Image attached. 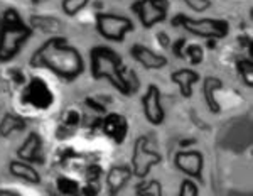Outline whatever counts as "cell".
<instances>
[{"instance_id": "18", "label": "cell", "mask_w": 253, "mask_h": 196, "mask_svg": "<svg viewBox=\"0 0 253 196\" xmlns=\"http://www.w3.org/2000/svg\"><path fill=\"white\" fill-rule=\"evenodd\" d=\"M26 127L24 120L19 115H14V113H5L3 118L0 120V136L2 137H9L14 132H19Z\"/></svg>"}, {"instance_id": "5", "label": "cell", "mask_w": 253, "mask_h": 196, "mask_svg": "<svg viewBox=\"0 0 253 196\" xmlns=\"http://www.w3.org/2000/svg\"><path fill=\"white\" fill-rule=\"evenodd\" d=\"M95 24L98 34L110 43H124L126 36L135 31L132 19L115 12H96Z\"/></svg>"}, {"instance_id": "2", "label": "cell", "mask_w": 253, "mask_h": 196, "mask_svg": "<svg viewBox=\"0 0 253 196\" xmlns=\"http://www.w3.org/2000/svg\"><path fill=\"white\" fill-rule=\"evenodd\" d=\"M89 73L95 80H105L122 95L130 97L137 88L126 78L124 59L113 48L100 44L89 49Z\"/></svg>"}, {"instance_id": "6", "label": "cell", "mask_w": 253, "mask_h": 196, "mask_svg": "<svg viewBox=\"0 0 253 196\" xmlns=\"http://www.w3.org/2000/svg\"><path fill=\"white\" fill-rule=\"evenodd\" d=\"M132 174L140 179H145L150 174V171L162 162V156L157 152L150 144L147 136H138L133 142L132 150Z\"/></svg>"}, {"instance_id": "20", "label": "cell", "mask_w": 253, "mask_h": 196, "mask_svg": "<svg viewBox=\"0 0 253 196\" xmlns=\"http://www.w3.org/2000/svg\"><path fill=\"white\" fill-rule=\"evenodd\" d=\"M236 69H238L240 78L248 88L253 87V61L252 59H240L236 63Z\"/></svg>"}, {"instance_id": "13", "label": "cell", "mask_w": 253, "mask_h": 196, "mask_svg": "<svg viewBox=\"0 0 253 196\" xmlns=\"http://www.w3.org/2000/svg\"><path fill=\"white\" fill-rule=\"evenodd\" d=\"M132 167L130 166H112L107 174V188L110 195H118L124 188L128 185L132 178Z\"/></svg>"}, {"instance_id": "1", "label": "cell", "mask_w": 253, "mask_h": 196, "mask_svg": "<svg viewBox=\"0 0 253 196\" xmlns=\"http://www.w3.org/2000/svg\"><path fill=\"white\" fill-rule=\"evenodd\" d=\"M29 64L34 69H46L68 83L75 81L84 71V59L80 49L69 44L63 36H52L44 41L32 52Z\"/></svg>"}, {"instance_id": "10", "label": "cell", "mask_w": 253, "mask_h": 196, "mask_svg": "<svg viewBox=\"0 0 253 196\" xmlns=\"http://www.w3.org/2000/svg\"><path fill=\"white\" fill-rule=\"evenodd\" d=\"M130 56H132L142 68L150 69V71H157V69L166 68L167 63H169V59H167L164 54H159L154 49L147 48L144 44H138V43H135L130 48Z\"/></svg>"}, {"instance_id": "17", "label": "cell", "mask_w": 253, "mask_h": 196, "mask_svg": "<svg viewBox=\"0 0 253 196\" xmlns=\"http://www.w3.org/2000/svg\"><path fill=\"white\" fill-rule=\"evenodd\" d=\"M103 130L107 136L117 139V141H124L125 132H126L125 118L120 115H110L107 120H105Z\"/></svg>"}, {"instance_id": "7", "label": "cell", "mask_w": 253, "mask_h": 196, "mask_svg": "<svg viewBox=\"0 0 253 196\" xmlns=\"http://www.w3.org/2000/svg\"><path fill=\"white\" fill-rule=\"evenodd\" d=\"M130 10L137 15L144 29H152L157 24L166 22L169 12V0H135Z\"/></svg>"}, {"instance_id": "22", "label": "cell", "mask_w": 253, "mask_h": 196, "mask_svg": "<svg viewBox=\"0 0 253 196\" xmlns=\"http://www.w3.org/2000/svg\"><path fill=\"white\" fill-rule=\"evenodd\" d=\"M198 185L194 183L193 178H186L181 181V186H179L177 195L179 196H198Z\"/></svg>"}, {"instance_id": "8", "label": "cell", "mask_w": 253, "mask_h": 196, "mask_svg": "<svg viewBox=\"0 0 253 196\" xmlns=\"http://www.w3.org/2000/svg\"><path fill=\"white\" fill-rule=\"evenodd\" d=\"M142 110H144V117L150 125L157 127V125L164 124L166 120V110L162 105V93L157 85H149L145 93L142 95Z\"/></svg>"}, {"instance_id": "11", "label": "cell", "mask_w": 253, "mask_h": 196, "mask_svg": "<svg viewBox=\"0 0 253 196\" xmlns=\"http://www.w3.org/2000/svg\"><path fill=\"white\" fill-rule=\"evenodd\" d=\"M42 139L38 132H29L26 141L17 149V157L31 164H41L42 162Z\"/></svg>"}, {"instance_id": "24", "label": "cell", "mask_w": 253, "mask_h": 196, "mask_svg": "<svg viewBox=\"0 0 253 196\" xmlns=\"http://www.w3.org/2000/svg\"><path fill=\"white\" fill-rule=\"evenodd\" d=\"M0 196H19V193L14 190H0Z\"/></svg>"}, {"instance_id": "15", "label": "cell", "mask_w": 253, "mask_h": 196, "mask_svg": "<svg viewBox=\"0 0 253 196\" xmlns=\"http://www.w3.org/2000/svg\"><path fill=\"white\" fill-rule=\"evenodd\" d=\"M223 88V81L216 76H206L203 80V98H205L208 108L213 113H219L221 112V105H219L218 98H216V93Z\"/></svg>"}, {"instance_id": "12", "label": "cell", "mask_w": 253, "mask_h": 196, "mask_svg": "<svg viewBox=\"0 0 253 196\" xmlns=\"http://www.w3.org/2000/svg\"><path fill=\"white\" fill-rule=\"evenodd\" d=\"M199 80H201V76H199V73L193 68H181L170 73V81H172L174 85H177L182 98L193 97V88Z\"/></svg>"}, {"instance_id": "19", "label": "cell", "mask_w": 253, "mask_h": 196, "mask_svg": "<svg viewBox=\"0 0 253 196\" xmlns=\"http://www.w3.org/2000/svg\"><path fill=\"white\" fill-rule=\"evenodd\" d=\"M162 193H164V188H162L161 181H157V179L144 181L135 190V195L138 196H162Z\"/></svg>"}, {"instance_id": "23", "label": "cell", "mask_w": 253, "mask_h": 196, "mask_svg": "<svg viewBox=\"0 0 253 196\" xmlns=\"http://www.w3.org/2000/svg\"><path fill=\"white\" fill-rule=\"evenodd\" d=\"M181 2L193 12H206L211 7V0H181Z\"/></svg>"}, {"instance_id": "25", "label": "cell", "mask_w": 253, "mask_h": 196, "mask_svg": "<svg viewBox=\"0 0 253 196\" xmlns=\"http://www.w3.org/2000/svg\"><path fill=\"white\" fill-rule=\"evenodd\" d=\"M32 2H34V3H39V2H42V0H32Z\"/></svg>"}, {"instance_id": "9", "label": "cell", "mask_w": 253, "mask_h": 196, "mask_svg": "<svg viewBox=\"0 0 253 196\" xmlns=\"http://www.w3.org/2000/svg\"><path fill=\"white\" fill-rule=\"evenodd\" d=\"M174 166L182 174H186L187 178L201 181L203 167H205V156L199 150H179L174 156Z\"/></svg>"}, {"instance_id": "4", "label": "cell", "mask_w": 253, "mask_h": 196, "mask_svg": "<svg viewBox=\"0 0 253 196\" xmlns=\"http://www.w3.org/2000/svg\"><path fill=\"white\" fill-rule=\"evenodd\" d=\"M170 24L203 39H224L230 34V22L224 19H194L187 14H175Z\"/></svg>"}, {"instance_id": "21", "label": "cell", "mask_w": 253, "mask_h": 196, "mask_svg": "<svg viewBox=\"0 0 253 196\" xmlns=\"http://www.w3.org/2000/svg\"><path fill=\"white\" fill-rule=\"evenodd\" d=\"M89 3V0H63L61 2V9L69 17H75L78 15L81 10L86 9V5Z\"/></svg>"}, {"instance_id": "14", "label": "cell", "mask_w": 253, "mask_h": 196, "mask_svg": "<svg viewBox=\"0 0 253 196\" xmlns=\"http://www.w3.org/2000/svg\"><path fill=\"white\" fill-rule=\"evenodd\" d=\"M9 173L14 178L22 179V181L29 183V185H39L41 183V174L34 167V164L22 161V159H19V157L12 159L9 162Z\"/></svg>"}, {"instance_id": "3", "label": "cell", "mask_w": 253, "mask_h": 196, "mask_svg": "<svg viewBox=\"0 0 253 196\" xmlns=\"http://www.w3.org/2000/svg\"><path fill=\"white\" fill-rule=\"evenodd\" d=\"M34 29L19 17L17 10L9 9L0 20V63L17 58Z\"/></svg>"}, {"instance_id": "16", "label": "cell", "mask_w": 253, "mask_h": 196, "mask_svg": "<svg viewBox=\"0 0 253 196\" xmlns=\"http://www.w3.org/2000/svg\"><path fill=\"white\" fill-rule=\"evenodd\" d=\"M29 26L32 29H39L42 32H49V34L58 36L63 24H61L59 19L52 17V15H32L29 20Z\"/></svg>"}]
</instances>
